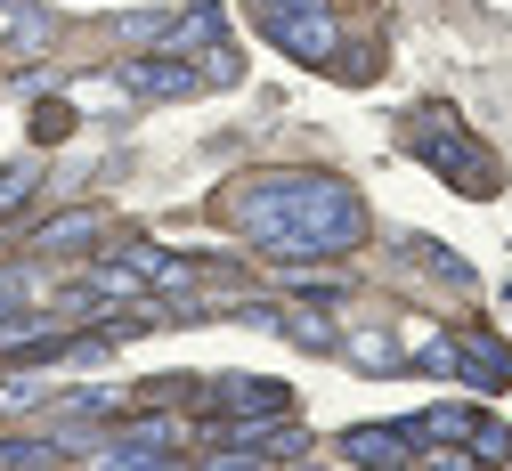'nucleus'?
<instances>
[{
    "label": "nucleus",
    "instance_id": "nucleus-7",
    "mask_svg": "<svg viewBox=\"0 0 512 471\" xmlns=\"http://www.w3.org/2000/svg\"><path fill=\"white\" fill-rule=\"evenodd\" d=\"M220 407H228V415H293V390H285V382H244V374H228V382H220Z\"/></svg>",
    "mask_w": 512,
    "mask_h": 471
},
{
    "label": "nucleus",
    "instance_id": "nucleus-9",
    "mask_svg": "<svg viewBox=\"0 0 512 471\" xmlns=\"http://www.w3.org/2000/svg\"><path fill=\"white\" fill-rule=\"evenodd\" d=\"M163 41H171V49H196V41H220V0H196V9H179Z\"/></svg>",
    "mask_w": 512,
    "mask_h": 471
},
{
    "label": "nucleus",
    "instance_id": "nucleus-11",
    "mask_svg": "<svg viewBox=\"0 0 512 471\" xmlns=\"http://www.w3.org/2000/svg\"><path fill=\"white\" fill-rule=\"evenodd\" d=\"M74 447L66 439H9V447H0V463H66Z\"/></svg>",
    "mask_w": 512,
    "mask_h": 471
},
{
    "label": "nucleus",
    "instance_id": "nucleus-2",
    "mask_svg": "<svg viewBox=\"0 0 512 471\" xmlns=\"http://www.w3.org/2000/svg\"><path fill=\"white\" fill-rule=\"evenodd\" d=\"M261 9V33L285 49V57H301V65H334V9L326 0H252Z\"/></svg>",
    "mask_w": 512,
    "mask_h": 471
},
{
    "label": "nucleus",
    "instance_id": "nucleus-14",
    "mask_svg": "<svg viewBox=\"0 0 512 471\" xmlns=\"http://www.w3.org/2000/svg\"><path fill=\"white\" fill-rule=\"evenodd\" d=\"M33 179H41V163H9V171H0V212H9V204H25V195H33Z\"/></svg>",
    "mask_w": 512,
    "mask_h": 471
},
{
    "label": "nucleus",
    "instance_id": "nucleus-15",
    "mask_svg": "<svg viewBox=\"0 0 512 471\" xmlns=\"http://www.w3.org/2000/svg\"><path fill=\"white\" fill-rule=\"evenodd\" d=\"M25 293H33V277H25V268H0V325L25 309Z\"/></svg>",
    "mask_w": 512,
    "mask_h": 471
},
{
    "label": "nucleus",
    "instance_id": "nucleus-3",
    "mask_svg": "<svg viewBox=\"0 0 512 471\" xmlns=\"http://www.w3.org/2000/svg\"><path fill=\"white\" fill-rule=\"evenodd\" d=\"M415 130H423V155L439 163V179H447V187H464V195H496V163H488V147H480V139H464L447 106H431Z\"/></svg>",
    "mask_w": 512,
    "mask_h": 471
},
{
    "label": "nucleus",
    "instance_id": "nucleus-5",
    "mask_svg": "<svg viewBox=\"0 0 512 471\" xmlns=\"http://www.w3.org/2000/svg\"><path fill=\"white\" fill-rule=\"evenodd\" d=\"M447 350H456V374H464L472 390H504V382H512V358H504L496 333H456Z\"/></svg>",
    "mask_w": 512,
    "mask_h": 471
},
{
    "label": "nucleus",
    "instance_id": "nucleus-4",
    "mask_svg": "<svg viewBox=\"0 0 512 471\" xmlns=\"http://www.w3.org/2000/svg\"><path fill=\"white\" fill-rule=\"evenodd\" d=\"M114 82L131 90V98H196L204 74L196 65H179V57H131V65H114Z\"/></svg>",
    "mask_w": 512,
    "mask_h": 471
},
{
    "label": "nucleus",
    "instance_id": "nucleus-13",
    "mask_svg": "<svg viewBox=\"0 0 512 471\" xmlns=\"http://www.w3.org/2000/svg\"><path fill=\"white\" fill-rule=\"evenodd\" d=\"M407 252H415L423 268H439V277H447V285H472V268H464L456 252H447V244H407Z\"/></svg>",
    "mask_w": 512,
    "mask_h": 471
},
{
    "label": "nucleus",
    "instance_id": "nucleus-12",
    "mask_svg": "<svg viewBox=\"0 0 512 471\" xmlns=\"http://www.w3.org/2000/svg\"><path fill=\"white\" fill-rule=\"evenodd\" d=\"M464 447H472V463H512V431H504V423H480Z\"/></svg>",
    "mask_w": 512,
    "mask_h": 471
},
{
    "label": "nucleus",
    "instance_id": "nucleus-8",
    "mask_svg": "<svg viewBox=\"0 0 512 471\" xmlns=\"http://www.w3.org/2000/svg\"><path fill=\"white\" fill-rule=\"evenodd\" d=\"M407 431H415L423 447H464V439L480 431V415H472V407H423V415H407Z\"/></svg>",
    "mask_w": 512,
    "mask_h": 471
},
{
    "label": "nucleus",
    "instance_id": "nucleus-10",
    "mask_svg": "<svg viewBox=\"0 0 512 471\" xmlns=\"http://www.w3.org/2000/svg\"><path fill=\"white\" fill-rule=\"evenodd\" d=\"M90 236H98V212H66V220L41 228V252H74V244H90Z\"/></svg>",
    "mask_w": 512,
    "mask_h": 471
},
{
    "label": "nucleus",
    "instance_id": "nucleus-1",
    "mask_svg": "<svg viewBox=\"0 0 512 471\" xmlns=\"http://www.w3.org/2000/svg\"><path fill=\"white\" fill-rule=\"evenodd\" d=\"M228 220L261 244L269 260H334L366 236L358 195L326 171H269V179H244L228 195Z\"/></svg>",
    "mask_w": 512,
    "mask_h": 471
},
{
    "label": "nucleus",
    "instance_id": "nucleus-6",
    "mask_svg": "<svg viewBox=\"0 0 512 471\" xmlns=\"http://www.w3.org/2000/svg\"><path fill=\"white\" fill-rule=\"evenodd\" d=\"M342 455H350V463H391V471H399V463H423V439H415L407 423H382V431H350Z\"/></svg>",
    "mask_w": 512,
    "mask_h": 471
}]
</instances>
